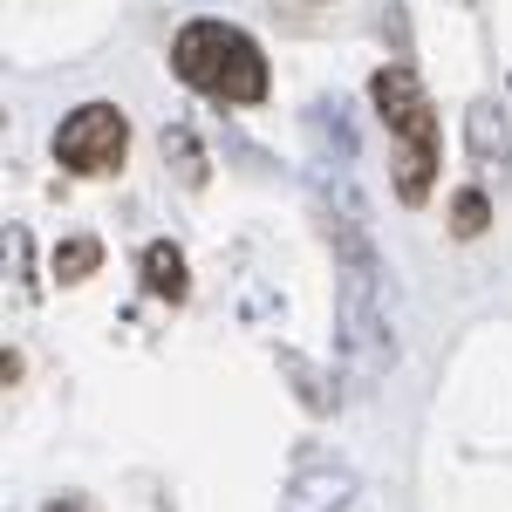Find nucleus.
<instances>
[{"mask_svg":"<svg viewBox=\"0 0 512 512\" xmlns=\"http://www.w3.org/2000/svg\"><path fill=\"white\" fill-rule=\"evenodd\" d=\"M171 69L219 103H260L267 96V55L253 48V35H239L226 21H185L171 41Z\"/></svg>","mask_w":512,"mask_h":512,"instance_id":"1","label":"nucleus"},{"mask_svg":"<svg viewBox=\"0 0 512 512\" xmlns=\"http://www.w3.org/2000/svg\"><path fill=\"white\" fill-rule=\"evenodd\" d=\"M369 96H376V117L390 123V137H396V198L424 205L431 178H437V110L424 96V82L410 76L403 62H390V69H376Z\"/></svg>","mask_w":512,"mask_h":512,"instance_id":"2","label":"nucleus"},{"mask_svg":"<svg viewBox=\"0 0 512 512\" xmlns=\"http://www.w3.org/2000/svg\"><path fill=\"white\" fill-rule=\"evenodd\" d=\"M123 151H130V123H123L117 103H82L76 117L55 130V158L82 171V178H96V171H117Z\"/></svg>","mask_w":512,"mask_h":512,"instance_id":"3","label":"nucleus"},{"mask_svg":"<svg viewBox=\"0 0 512 512\" xmlns=\"http://www.w3.org/2000/svg\"><path fill=\"white\" fill-rule=\"evenodd\" d=\"M349 499H355V472H349V465H335V458H308L301 472L287 478L280 512H342Z\"/></svg>","mask_w":512,"mask_h":512,"instance_id":"4","label":"nucleus"},{"mask_svg":"<svg viewBox=\"0 0 512 512\" xmlns=\"http://www.w3.org/2000/svg\"><path fill=\"white\" fill-rule=\"evenodd\" d=\"M144 287L158 294V301H185L192 294V280H185V253L178 246H144Z\"/></svg>","mask_w":512,"mask_h":512,"instance_id":"5","label":"nucleus"},{"mask_svg":"<svg viewBox=\"0 0 512 512\" xmlns=\"http://www.w3.org/2000/svg\"><path fill=\"white\" fill-rule=\"evenodd\" d=\"M465 137H472V158L478 164H506V117H499V103H472Z\"/></svg>","mask_w":512,"mask_h":512,"instance_id":"6","label":"nucleus"},{"mask_svg":"<svg viewBox=\"0 0 512 512\" xmlns=\"http://www.w3.org/2000/svg\"><path fill=\"white\" fill-rule=\"evenodd\" d=\"M103 267V246L96 239H62L55 246V280H89Z\"/></svg>","mask_w":512,"mask_h":512,"instance_id":"7","label":"nucleus"},{"mask_svg":"<svg viewBox=\"0 0 512 512\" xmlns=\"http://www.w3.org/2000/svg\"><path fill=\"white\" fill-rule=\"evenodd\" d=\"M492 226V205H485V192H458V205H451V233L458 239H478Z\"/></svg>","mask_w":512,"mask_h":512,"instance_id":"8","label":"nucleus"}]
</instances>
